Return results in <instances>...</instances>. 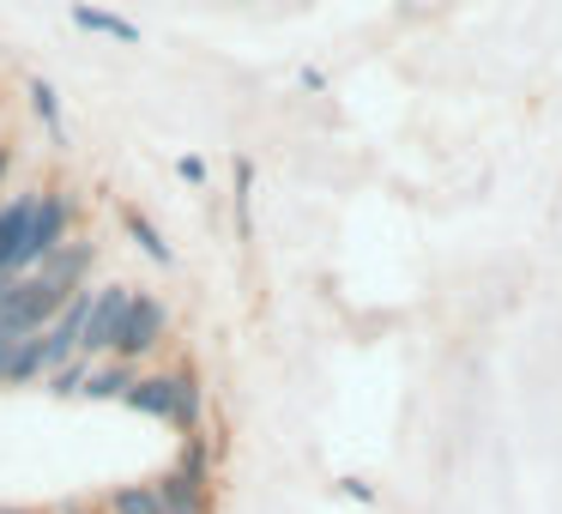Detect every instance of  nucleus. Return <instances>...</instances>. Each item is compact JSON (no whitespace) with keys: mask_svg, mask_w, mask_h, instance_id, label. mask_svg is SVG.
I'll return each mask as SVG.
<instances>
[{"mask_svg":"<svg viewBox=\"0 0 562 514\" xmlns=\"http://www.w3.org/2000/svg\"><path fill=\"white\" fill-rule=\"evenodd\" d=\"M212 466H218V442H212L206 429L182 436V454H176V472H182V478H194V484H212Z\"/></svg>","mask_w":562,"mask_h":514,"instance_id":"nucleus-11","label":"nucleus"},{"mask_svg":"<svg viewBox=\"0 0 562 514\" xmlns=\"http://www.w3.org/2000/svg\"><path fill=\"white\" fill-rule=\"evenodd\" d=\"M127 303H134V284H91V315H86V339H79V351H86V357H110Z\"/></svg>","mask_w":562,"mask_h":514,"instance_id":"nucleus-3","label":"nucleus"},{"mask_svg":"<svg viewBox=\"0 0 562 514\" xmlns=\"http://www.w3.org/2000/svg\"><path fill=\"white\" fill-rule=\"evenodd\" d=\"M122 231L139 243V255H146V260H158V267H176V248L164 243V231H158V224H151L139 206H122Z\"/></svg>","mask_w":562,"mask_h":514,"instance_id":"nucleus-9","label":"nucleus"},{"mask_svg":"<svg viewBox=\"0 0 562 514\" xmlns=\"http://www.w3.org/2000/svg\"><path fill=\"white\" fill-rule=\"evenodd\" d=\"M55 514H103V502L98 496H67V502H55Z\"/></svg>","mask_w":562,"mask_h":514,"instance_id":"nucleus-16","label":"nucleus"},{"mask_svg":"<svg viewBox=\"0 0 562 514\" xmlns=\"http://www.w3.org/2000/svg\"><path fill=\"white\" fill-rule=\"evenodd\" d=\"M176 405H170V429H182V436H194V429H206V381H200L194 364H176Z\"/></svg>","mask_w":562,"mask_h":514,"instance_id":"nucleus-6","label":"nucleus"},{"mask_svg":"<svg viewBox=\"0 0 562 514\" xmlns=\"http://www.w3.org/2000/svg\"><path fill=\"white\" fill-rule=\"evenodd\" d=\"M127 412H139V417H158V424H170V405H176V376L170 369H139L134 376V388H127Z\"/></svg>","mask_w":562,"mask_h":514,"instance_id":"nucleus-7","label":"nucleus"},{"mask_svg":"<svg viewBox=\"0 0 562 514\" xmlns=\"http://www.w3.org/2000/svg\"><path fill=\"white\" fill-rule=\"evenodd\" d=\"M91 364H98V357H86V351H79V357H67V364H55L43 381H49V393H55V400H79V388H86Z\"/></svg>","mask_w":562,"mask_h":514,"instance_id":"nucleus-15","label":"nucleus"},{"mask_svg":"<svg viewBox=\"0 0 562 514\" xmlns=\"http://www.w3.org/2000/svg\"><path fill=\"white\" fill-rule=\"evenodd\" d=\"M25 339V333H7L0 327V388H7V364H13V345Z\"/></svg>","mask_w":562,"mask_h":514,"instance_id":"nucleus-17","label":"nucleus"},{"mask_svg":"<svg viewBox=\"0 0 562 514\" xmlns=\"http://www.w3.org/2000/svg\"><path fill=\"white\" fill-rule=\"evenodd\" d=\"M176 170H182V182H206V164H200V158H182Z\"/></svg>","mask_w":562,"mask_h":514,"instance_id":"nucleus-18","label":"nucleus"},{"mask_svg":"<svg viewBox=\"0 0 562 514\" xmlns=\"http://www.w3.org/2000/svg\"><path fill=\"white\" fill-rule=\"evenodd\" d=\"M146 484H151V496L164 502V514H212V484H194V478H182L176 466H164Z\"/></svg>","mask_w":562,"mask_h":514,"instance_id":"nucleus-5","label":"nucleus"},{"mask_svg":"<svg viewBox=\"0 0 562 514\" xmlns=\"http://www.w3.org/2000/svg\"><path fill=\"white\" fill-rule=\"evenodd\" d=\"M49 376V357H43V333H25L13 345V364H7V388H31V381Z\"/></svg>","mask_w":562,"mask_h":514,"instance_id":"nucleus-10","label":"nucleus"},{"mask_svg":"<svg viewBox=\"0 0 562 514\" xmlns=\"http://www.w3.org/2000/svg\"><path fill=\"white\" fill-rule=\"evenodd\" d=\"M0 514H43V509H19V502H7V509H0Z\"/></svg>","mask_w":562,"mask_h":514,"instance_id":"nucleus-20","label":"nucleus"},{"mask_svg":"<svg viewBox=\"0 0 562 514\" xmlns=\"http://www.w3.org/2000/svg\"><path fill=\"white\" fill-rule=\"evenodd\" d=\"M103 514H164V502L151 496V484H115V490H103Z\"/></svg>","mask_w":562,"mask_h":514,"instance_id":"nucleus-13","label":"nucleus"},{"mask_svg":"<svg viewBox=\"0 0 562 514\" xmlns=\"http://www.w3.org/2000/svg\"><path fill=\"white\" fill-rule=\"evenodd\" d=\"M91 267H98V243H91V236H67V243L61 248H55V255L49 260H43V279H55V284H61V291H79V284H91Z\"/></svg>","mask_w":562,"mask_h":514,"instance_id":"nucleus-4","label":"nucleus"},{"mask_svg":"<svg viewBox=\"0 0 562 514\" xmlns=\"http://www.w3.org/2000/svg\"><path fill=\"white\" fill-rule=\"evenodd\" d=\"M74 224H79V194H67V188H37V212H31L25 243L13 248L7 272H37L43 260L74 236Z\"/></svg>","mask_w":562,"mask_h":514,"instance_id":"nucleus-1","label":"nucleus"},{"mask_svg":"<svg viewBox=\"0 0 562 514\" xmlns=\"http://www.w3.org/2000/svg\"><path fill=\"white\" fill-rule=\"evenodd\" d=\"M164 339H170V303L151 297V291H134V303H127V315H122V333H115L110 357H122V364H146Z\"/></svg>","mask_w":562,"mask_h":514,"instance_id":"nucleus-2","label":"nucleus"},{"mask_svg":"<svg viewBox=\"0 0 562 514\" xmlns=\"http://www.w3.org/2000/svg\"><path fill=\"white\" fill-rule=\"evenodd\" d=\"M25 98H31V110H37V122L49 127L55 139H67V122H61V98H55V86L43 74H31L25 79Z\"/></svg>","mask_w":562,"mask_h":514,"instance_id":"nucleus-14","label":"nucleus"},{"mask_svg":"<svg viewBox=\"0 0 562 514\" xmlns=\"http://www.w3.org/2000/svg\"><path fill=\"white\" fill-rule=\"evenodd\" d=\"M134 376H139V364H122V357H98V364H91V376H86V388H79V400L115 405V400H127Z\"/></svg>","mask_w":562,"mask_h":514,"instance_id":"nucleus-8","label":"nucleus"},{"mask_svg":"<svg viewBox=\"0 0 562 514\" xmlns=\"http://www.w3.org/2000/svg\"><path fill=\"white\" fill-rule=\"evenodd\" d=\"M7 176H13V146H0V188H7Z\"/></svg>","mask_w":562,"mask_h":514,"instance_id":"nucleus-19","label":"nucleus"},{"mask_svg":"<svg viewBox=\"0 0 562 514\" xmlns=\"http://www.w3.org/2000/svg\"><path fill=\"white\" fill-rule=\"evenodd\" d=\"M74 25L79 31H98V37H115V43H127V49H139V25H127L122 13H103V7H91V0H79V7H74Z\"/></svg>","mask_w":562,"mask_h":514,"instance_id":"nucleus-12","label":"nucleus"}]
</instances>
